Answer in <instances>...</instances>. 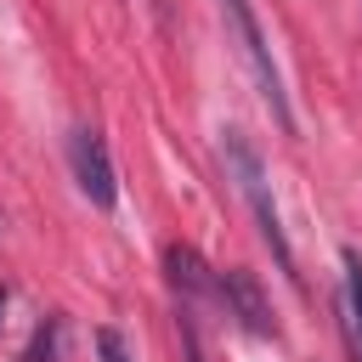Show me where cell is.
<instances>
[{"label":"cell","instance_id":"cell-1","mask_svg":"<svg viewBox=\"0 0 362 362\" xmlns=\"http://www.w3.org/2000/svg\"><path fill=\"white\" fill-rule=\"evenodd\" d=\"M221 158H226V175L238 181V192H243V204H249V215H255V226H260V238H266L272 260H277V272L300 277V272H294V249H288V232H283V215H277V198H272V181H266V164H260L255 141H249L243 130H221Z\"/></svg>","mask_w":362,"mask_h":362},{"label":"cell","instance_id":"cell-2","mask_svg":"<svg viewBox=\"0 0 362 362\" xmlns=\"http://www.w3.org/2000/svg\"><path fill=\"white\" fill-rule=\"evenodd\" d=\"M221 17H226V28H232V40H238V57L249 62V74H255V85H260V96H266L272 119H277L283 130H294L288 90H283V74H277V62H272V45H266V34H260V17H255V6H249V0H221Z\"/></svg>","mask_w":362,"mask_h":362},{"label":"cell","instance_id":"cell-3","mask_svg":"<svg viewBox=\"0 0 362 362\" xmlns=\"http://www.w3.org/2000/svg\"><path fill=\"white\" fill-rule=\"evenodd\" d=\"M68 164H74V181H79V192H85L96 209H113V204H119V175H113V158H107V141H102V130L79 124V130L68 136Z\"/></svg>","mask_w":362,"mask_h":362},{"label":"cell","instance_id":"cell-4","mask_svg":"<svg viewBox=\"0 0 362 362\" xmlns=\"http://www.w3.org/2000/svg\"><path fill=\"white\" fill-rule=\"evenodd\" d=\"M215 300L226 305V317H238L249 334H272V311H266V300H260V288H255V277L249 272H215Z\"/></svg>","mask_w":362,"mask_h":362},{"label":"cell","instance_id":"cell-5","mask_svg":"<svg viewBox=\"0 0 362 362\" xmlns=\"http://www.w3.org/2000/svg\"><path fill=\"white\" fill-rule=\"evenodd\" d=\"M164 272H170V283L187 294V300H215V272L198 260V249H187V243H170L164 249Z\"/></svg>","mask_w":362,"mask_h":362},{"label":"cell","instance_id":"cell-6","mask_svg":"<svg viewBox=\"0 0 362 362\" xmlns=\"http://www.w3.org/2000/svg\"><path fill=\"white\" fill-rule=\"evenodd\" d=\"M57 334H62V317L40 322V334H34V345H28V356H23V362H45V356L57 351Z\"/></svg>","mask_w":362,"mask_h":362},{"label":"cell","instance_id":"cell-7","mask_svg":"<svg viewBox=\"0 0 362 362\" xmlns=\"http://www.w3.org/2000/svg\"><path fill=\"white\" fill-rule=\"evenodd\" d=\"M175 328H181V351H187V362H204V345H198V322H192V311L181 305V317H175Z\"/></svg>","mask_w":362,"mask_h":362},{"label":"cell","instance_id":"cell-8","mask_svg":"<svg viewBox=\"0 0 362 362\" xmlns=\"http://www.w3.org/2000/svg\"><path fill=\"white\" fill-rule=\"evenodd\" d=\"M96 351H102V362H136V356H130V345H124L113 328H96Z\"/></svg>","mask_w":362,"mask_h":362},{"label":"cell","instance_id":"cell-9","mask_svg":"<svg viewBox=\"0 0 362 362\" xmlns=\"http://www.w3.org/2000/svg\"><path fill=\"white\" fill-rule=\"evenodd\" d=\"M6 300H11V288H6V283H0V322H6Z\"/></svg>","mask_w":362,"mask_h":362}]
</instances>
